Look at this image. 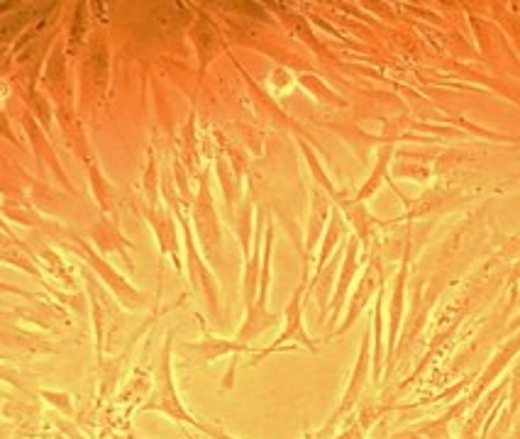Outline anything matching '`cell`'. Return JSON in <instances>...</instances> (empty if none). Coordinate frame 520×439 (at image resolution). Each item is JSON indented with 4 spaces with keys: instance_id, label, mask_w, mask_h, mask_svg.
Wrapping results in <instances>:
<instances>
[{
    "instance_id": "1",
    "label": "cell",
    "mask_w": 520,
    "mask_h": 439,
    "mask_svg": "<svg viewBox=\"0 0 520 439\" xmlns=\"http://www.w3.org/2000/svg\"><path fill=\"white\" fill-rule=\"evenodd\" d=\"M171 352H174V335L169 332L167 340H164L162 352H159L157 366H154V391H152V396H149L145 403L140 405V413H162V415H167L169 420L201 430L203 420L193 418V415L188 413V410L184 408V403H181L179 391H176Z\"/></svg>"
},
{
    "instance_id": "2",
    "label": "cell",
    "mask_w": 520,
    "mask_h": 439,
    "mask_svg": "<svg viewBox=\"0 0 520 439\" xmlns=\"http://www.w3.org/2000/svg\"><path fill=\"white\" fill-rule=\"evenodd\" d=\"M271 249H274V227L267 225L264 230V257H262V276H259V296L254 300V308L245 313V322H242L240 332L235 340L240 344H252L257 337L271 330L281 322L279 313H269V283H271Z\"/></svg>"
},
{
    "instance_id": "3",
    "label": "cell",
    "mask_w": 520,
    "mask_h": 439,
    "mask_svg": "<svg viewBox=\"0 0 520 439\" xmlns=\"http://www.w3.org/2000/svg\"><path fill=\"white\" fill-rule=\"evenodd\" d=\"M306 288H308V274H303V281L298 283L296 291H293V296L289 300V305H286L284 330H281V335L276 337L271 347L259 349V352L254 354L252 366H257L259 361L267 359L269 354L284 352L286 342L301 344V347H306L308 352H318V340H313V337L306 332V325H303V293H306Z\"/></svg>"
},
{
    "instance_id": "4",
    "label": "cell",
    "mask_w": 520,
    "mask_h": 439,
    "mask_svg": "<svg viewBox=\"0 0 520 439\" xmlns=\"http://www.w3.org/2000/svg\"><path fill=\"white\" fill-rule=\"evenodd\" d=\"M372 330L374 327L369 325L367 330H364L362 335V344H359V354H357V361H354V369H352V376H350V383H347L345 393H342V400L340 405H337V410L333 413V418H330L328 427H333L340 422L345 415H350L354 410V405L359 403V398H362L364 388H367L369 383V374L374 371V342H372Z\"/></svg>"
},
{
    "instance_id": "5",
    "label": "cell",
    "mask_w": 520,
    "mask_h": 439,
    "mask_svg": "<svg viewBox=\"0 0 520 439\" xmlns=\"http://www.w3.org/2000/svg\"><path fill=\"white\" fill-rule=\"evenodd\" d=\"M181 220V227H184V235H186V266H188V276H191V283H193V291L198 293V296L203 298V303H206L210 318L215 322H220V300H218V281H215V276L210 274L208 266L203 264L201 254H198L196 244H193V235H191V227H188V222L184 215H179Z\"/></svg>"
},
{
    "instance_id": "6",
    "label": "cell",
    "mask_w": 520,
    "mask_h": 439,
    "mask_svg": "<svg viewBox=\"0 0 520 439\" xmlns=\"http://www.w3.org/2000/svg\"><path fill=\"white\" fill-rule=\"evenodd\" d=\"M179 349L184 352L186 364L206 366L210 361L223 357H237V354H257L259 347L252 344H240L237 340H223V337H213L206 325H203V340L201 342H179Z\"/></svg>"
},
{
    "instance_id": "7",
    "label": "cell",
    "mask_w": 520,
    "mask_h": 439,
    "mask_svg": "<svg viewBox=\"0 0 520 439\" xmlns=\"http://www.w3.org/2000/svg\"><path fill=\"white\" fill-rule=\"evenodd\" d=\"M381 281H384V274H381V261L372 259L367 264V269H364V276L359 279L357 288H354L352 298L347 300L345 320H342V325L337 327V330H333V335H330V337H340V335H345L347 330H350L354 322L359 320V315L364 313V308H367L374 293L381 291Z\"/></svg>"
},
{
    "instance_id": "8",
    "label": "cell",
    "mask_w": 520,
    "mask_h": 439,
    "mask_svg": "<svg viewBox=\"0 0 520 439\" xmlns=\"http://www.w3.org/2000/svg\"><path fill=\"white\" fill-rule=\"evenodd\" d=\"M193 220H196L198 240H201L208 257L215 261V257L220 254V230H218V215H215V208H213V198H210L208 176H203L201 179V191H198L196 208H193Z\"/></svg>"
},
{
    "instance_id": "9",
    "label": "cell",
    "mask_w": 520,
    "mask_h": 439,
    "mask_svg": "<svg viewBox=\"0 0 520 439\" xmlns=\"http://www.w3.org/2000/svg\"><path fill=\"white\" fill-rule=\"evenodd\" d=\"M74 249H76V252H84V257L88 259V264H91L93 269H96L98 274H101L103 279L108 281V286L113 288L115 296H118L120 303L127 305V308H140V305H145V296H142V293H137L132 286H127V281L120 279V276L115 274V271L110 269V266L105 264V261L98 257V254L93 252V249L88 247L86 242H79Z\"/></svg>"
},
{
    "instance_id": "10",
    "label": "cell",
    "mask_w": 520,
    "mask_h": 439,
    "mask_svg": "<svg viewBox=\"0 0 520 439\" xmlns=\"http://www.w3.org/2000/svg\"><path fill=\"white\" fill-rule=\"evenodd\" d=\"M359 237L352 235L350 240L345 244V261H342V274H340V281H337V288H335V296H333V310H330L328 315V327H333L337 318H340L342 308L347 305V293H350V283L354 279V274L359 271Z\"/></svg>"
},
{
    "instance_id": "11",
    "label": "cell",
    "mask_w": 520,
    "mask_h": 439,
    "mask_svg": "<svg viewBox=\"0 0 520 439\" xmlns=\"http://www.w3.org/2000/svg\"><path fill=\"white\" fill-rule=\"evenodd\" d=\"M330 200L325 193H320L318 188L313 191V210H311V220H308V235H306V259H303V274H308V266H311V257H313V249L318 247L320 235H323V225L325 220L330 218Z\"/></svg>"
},
{
    "instance_id": "12",
    "label": "cell",
    "mask_w": 520,
    "mask_h": 439,
    "mask_svg": "<svg viewBox=\"0 0 520 439\" xmlns=\"http://www.w3.org/2000/svg\"><path fill=\"white\" fill-rule=\"evenodd\" d=\"M406 266H401L398 271L396 281H394V296H391V315H389V340H386V374H391V361H394L396 352V340H398V330H401V320H403V291H406Z\"/></svg>"
},
{
    "instance_id": "13",
    "label": "cell",
    "mask_w": 520,
    "mask_h": 439,
    "mask_svg": "<svg viewBox=\"0 0 520 439\" xmlns=\"http://www.w3.org/2000/svg\"><path fill=\"white\" fill-rule=\"evenodd\" d=\"M342 235H345V220H342L340 210L333 208V215H330V220H328V232H325L323 247H320V257H318V266H315V274L323 271L325 266L330 264V259H333Z\"/></svg>"
},
{
    "instance_id": "14",
    "label": "cell",
    "mask_w": 520,
    "mask_h": 439,
    "mask_svg": "<svg viewBox=\"0 0 520 439\" xmlns=\"http://www.w3.org/2000/svg\"><path fill=\"white\" fill-rule=\"evenodd\" d=\"M374 371L372 379L379 381L381 374H384V293L379 291V298H376V308H374Z\"/></svg>"
},
{
    "instance_id": "15",
    "label": "cell",
    "mask_w": 520,
    "mask_h": 439,
    "mask_svg": "<svg viewBox=\"0 0 520 439\" xmlns=\"http://www.w3.org/2000/svg\"><path fill=\"white\" fill-rule=\"evenodd\" d=\"M391 147H384L381 149V154H379V161H376V169H374V174L369 176V181L364 183L362 186V191L357 193V198H354V203H362V200H367L369 196H374L376 191H379V186H381V181L386 179V171H389V161H391Z\"/></svg>"
},
{
    "instance_id": "16",
    "label": "cell",
    "mask_w": 520,
    "mask_h": 439,
    "mask_svg": "<svg viewBox=\"0 0 520 439\" xmlns=\"http://www.w3.org/2000/svg\"><path fill=\"white\" fill-rule=\"evenodd\" d=\"M152 225H154V232L159 235V242H162V254H171L176 261V227H174V220L169 218V215H162L157 210V215L152 213Z\"/></svg>"
},
{
    "instance_id": "17",
    "label": "cell",
    "mask_w": 520,
    "mask_h": 439,
    "mask_svg": "<svg viewBox=\"0 0 520 439\" xmlns=\"http://www.w3.org/2000/svg\"><path fill=\"white\" fill-rule=\"evenodd\" d=\"M520 413V357L513 361L511 376H508V420H516V415Z\"/></svg>"
},
{
    "instance_id": "18",
    "label": "cell",
    "mask_w": 520,
    "mask_h": 439,
    "mask_svg": "<svg viewBox=\"0 0 520 439\" xmlns=\"http://www.w3.org/2000/svg\"><path fill=\"white\" fill-rule=\"evenodd\" d=\"M240 240H242V249H245V259H250V232H252V196L245 198L240 210Z\"/></svg>"
},
{
    "instance_id": "19",
    "label": "cell",
    "mask_w": 520,
    "mask_h": 439,
    "mask_svg": "<svg viewBox=\"0 0 520 439\" xmlns=\"http://www.w3.org/2000/svg\"><path fill=\"white\" fill-rule=\"evenodd\" d=\"M42 396H44V400H49V403H52L54 408H62L64 415L74 413V408H71L69 396H66V393H49V391H44Z\"/></svg>"
},
{
    "instance_id": "20",
    "label": "cell",
    "mask_w": 520,
    "mask_h": 439,
    "mask_svg": "<svg viewBox=\"0 0 520 439\" xmlns=\"http://www.w3.org/2000/svg\"><path fill=\"white\" fill-rule=\"evenodd\" d=\"M201 432H203V435H208L210 439H235V437H230V435H228V432L218 430V427H210V425H206V422H203Z\"/></svg>"
},
{
    "instance_id": "21",
    "label": "cell",
    "mask_w": 520,
    "mask_h": 439,
    "mask_svg": "<svg viewBox=\"0 0 520 439\" xmlns=\"http://www.w3.org/2000/svg\"><path fill=\"white\" fill-rule=\"evenodd\" d=\"M391 439H425V437L418 435L416 430H401V432H396V435Z\"/></svg>"
},
{
    "instance_id": "22",
    "label": "cell",
    "mask_w": 520,
    "mask_h": 439,
    "mask_svg": "<svg viewBox=\"0 0 520 439\" xmlns=\"http://www.w3.org/2000/svg\"><path fill=\"white\" fill-rule=\"evenodd\" d=\"M518 330H520V313L511 322H508V332H511V335H513V332H518Z\"/></svg>"
},
{
    "instance_id": "23",
    "label": "cell",
    "mask_w": 520,
    "mask_h": 439,
    "mask_svg": "<svg viewBox=\"0 0 520 439\" xmlns=\"http://www.w3.org/2000/svg\"><path fill=\"white\" fill-rule=\"evenodd\" d=\"M459 439H484V437H459Z\"/></svg>"
},
{
    "instance_id": "24",
    "label": "cell",
    "mask_w": 520,
    "mask_h": 439,
    "mask_svg": "<svg viewBox=\"0 0 520 439\" xmlns=\"http://www.w3.org/2000/svg\"><path fill=\"white\" fill-rule=\"evenodd\" d=\"M518 179H520V176H518Z\"/></svg>"
}]
</instances>
